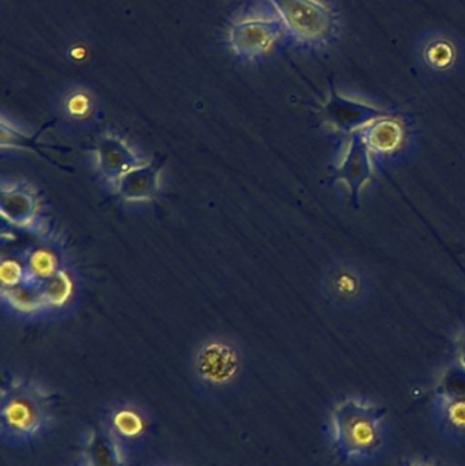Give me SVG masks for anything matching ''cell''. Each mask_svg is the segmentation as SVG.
Returning <instances> with one entry per match:
<instances>
[{"label": "cell", "mask_w": 465, "mask_h": 466, "mask_svg": "<svg viewBox=\"0 0 465 466\" xmlns=\"http://www.w3.org/2000/svg\"><path fill=\"white\" fill-rule=\"evenodd\" d=\"M439 393L448 405L465 404V366L453 364L441 377Z\"/></svg>", "instance_id": "15"}, {"label": "cell", "mask_w": 465, "mask_h": 466, "mask_svg": "<svg viewBox=\"0 0 465 466\" xmlns=\"http://www.w3.org/2000/svg\"><path fill=\"white\" fill-rule=\"evenodd\" d=\"M90 104L85 96H73L67 103V115L74 120L84 119L89 115Z\"/></svg>", "instance_id": "18"}, {"label": "cell", "mask_w": 465, "mask_h": 466, "mask_svg": "<svg viewBox=\"0 0 465 466\" xmlns=\"http://www.w3.org/2000/svg\"><path fill=\"white\" fill-rule=\"evenodd\" d=\"M322 111H324L325 120L329 125L349 136L363 130L377 120L393 116L389 111H385L379 106H369V104L359 103L341 96L333 82H330L329 95Z\"/></svg>", "instance_id": "6"}, {"label": "cell", "mask_w": 465, "mask_h": 466, "mask_svg": "<svg viewBox=\"0 0 465 466\" xmlns=\"http://www.w3.org/2000/svg\"><path fill=\"white\" fill-rule=\"evenodd\" d=\"M2 150H32V152L38 153L44 158H48V156L44 153L43 147L37 142L38 134L30 136V134L24 133L19 130L13 123L7 122L5 117H2Z\"/></svg>", "instance_id": "16"}, {"label": "cell", "mask_w": 465, "mask_h": 466, "mask_svg": "<svg viewBox=\"0 0 465 466\" xmlns=\"http://www.w3.org/2000/svg\"><path fill=\"white\" fill-rule=\"evenodd\" d=\"M95 160L98 174L111 185H116L123 175L147 161L139 158L125 138L114 133L98 137L95 144Z\"/></svg>", "instance_id": "7"}, {"label": "cell", "mask_w": 465, "mask_h": 466, "mask_svg": "<svg viewBox=\"0 0 465 466\" xmlns=\"http://www.w3.org/2000/svg\"><path fill=\"white\" fill-rule=\"evenodd\" d=\"M284 30V24L276 19H250L232 26L229 40L239 55L256 56L267 51Z\"/></svg>", "instance_id": "9"}, {"label": "cell", "mask_w": 465, "mask_h": 466, "mask_svg": "<svg viewBox=\"0 0 465 466\" xmlns=\"http://www.w3.org/2000/svg\"><path fill=\"white\" fill-rule=\"evenodd\" d=\"M194 366L205 382L213 385L228 383L240 369L239 348L223 337L205 339L197 350Z\"/></svg>", "instance_id": "5"}, {"label": "cell", "mask_w": 465, "mask_h": 466, "mask_svg": "<svg viewBox=\"0 0 465 466\" xmlns=\"http://www.w3.org/2000/svg\"><path fill=\"white\" fill-rule=\"evenodd\" d=\"M25 282H26V268H25L22 257H16V255L2 257V265H0V287H2V290L19 287Z\"/></svg>", "instance_id": "17"}, {"label": "cell", "mask_w": 465, "mask_h": 466, "mask_svg": "<svg viewBox=\"0 0 465 466\" xmlns=\"http://www.w3.org/2000/svg\"><path fill=\"white\" fill-rule=\"evenodd\" d=\"M37 289L45 314L46 312L54 314V312L63 311V309H68L76 299V274L66 266L56 276L41 282Z\"/></svg>", "instance_id": "12"}, {"label": "cell", "mask_w": 465, "mask_h": 466, "mask_svg": "<svg viewBox=\"0 0 465 466\" xmlns=\"http://www.w3.org/2000/svg\"><path fill=\"white\" fill-rule=\"evenodd\" d=\"M284 27L305 43H321L332 35V11L317 0H270Z\"/></svg>", "instance_id": "3"}, {"label": "cell", "mask_w": 465, "mask_h": 466, "mask_svg": "<svg viewBox=\"0 0 465 466\" xmlns=\"http://www.w3.org/2000/svg\"><path fill=\"white\" fill-rule=\"evenodd\" d=\"M117 427H119L123 434H134V432L139 430L138 419L134 415H130V413H122L117 418Z\"/></svg>", "instance_id": "19"}, {"label": "cell", "mask_w": 465, "mask_h": 466, "mask_svg": "<svg viewBox=\"0 0 465 466\" xmlns=\"http://www.w3.org/2000/svg\"><path fill=\"white\" fill-rule=\"evenodd\" d=\"M409 466H433V465L428 464V462H415V464H412Z\"/></svg>", "instance_id": "21"}, {"label": "cell", "mask_w": 465, "mask_h": 466, "mask_svg": "<svg viewBox=\"0 0 465 466\" xmlns=\"http://www.w3.org/2000/svg\"><path fill=\"white\" fill-rule=\"evenodd\" d=\"M21 257L26 268L25 284L32 287H38L66 268L62 248L46 235L40 236L35 243L30 244Z\"/></svg>", "instance_id": "10"}, {"label": "cell", "mask_w": 465, "mask_h": 466, "mask_svg": "<svg viewBox=\"0 0 465 466\" xmlns=\"http://www.w3.org/2000/svg\"><path fill=\"white\" fill-rule=\"evenodd\" d=\"M163 161H145L123 175L115 185L117 196L128 204L149 202L160 191Z\"/></svg>", "instance_id": "11"}, {"label": "cell", "mask_w": 465, "mask_h": 466, "mask_svg": "<svg viewBox=\"0 0 465 466\" xmlns=\"http://www.w3.org/2000/svg\"><path fill=\"white\" fill-rule=\"evenodd\" d=\"M384 410L359 399H346L332 410L333 442L340 456H370L381 443Z\"/></svg>", "instance_id": "1"}, {"label": "cell", "mask_w": 465, "mask_h": 466, "mask_svg": "<svg viewBox=\"0 0 465 466\" xmlns=\"http://www.w3.org/2000/svg\"><path fill=\"white\" fill-rule=\"evenodd\" d=\"M2 304L16 317L35 318L45 314L37 287L32 285L22 284L11 289L2 290Z\"/></svg>", "instance_id": "14"}, {"label": "cell", "mask_w": 465, "mask_h": 466, "mask_svg": "<svg viewBox=\"0 0 465 466\" xmlns=\"http://www.w3.org/2000/svg\"><path fill=\"white\" fill-rule=\"evenodd\" d=\"M459 358H460V363L465 366V333L461 337L460 344H459Z\"/></svg>", "instance_id": "20"}, {"label": "cell", "mask_w": 465, "mask_h": 466, "mask_svg": "<svg viewBox=\"0 0 465 466\" xmlns=\"http://www.w3.org/2000/svg\"><path fill=\"white\" fill-rule=\"evenodd\" d=\"M0 215L13 228L40 236L46 232L40 194L24 180H2Z\"/></svg>", "instance_id": "4"}, {"label": "cell", "mask_w": 465, "mask_h": 466, "mask_svg": "<svg viewBox=\"0 0 465 466\" xmlns=\"http://www.w3.org/2000/svg\"><path fill=\"white\" fill-rule=\"evenodd\" d=\"M48 419L43 391L30 383H11L2 394L3 440L10 443H26L43 432Z\"/></svg>", "instance_id": "2"}, {"label": "cell", "mask_w": 465, "mask_h": 466, "mask_svg": "<svg viewBox=\"0 0 465 466\" xmlns=\"http://www.w3.org/2000/svg\"><path fill=\"white\" fill-rule=\"evenodd\" d=\"M371 149L363 137L362 131L351 134L349 149L341 166L336 169V177L346 183L349 188V201L358 205L360 191L373 177V167L370 160Z\"/></svg>", "instance_id": "8"}, {"label": "cell", "mask_w": 465, "mask_h": 466, "mask_svg": "<svg viewBox=\"0 0 465 466\" xmlns=\"http://www.w3.org/2000/svg\"><path fill=\"white\" fill-rule=\"evenodd\" d=\"M360 131H362L369 147L382 153L398 149L404 137L403 126L393 116L377 120Z\"/></svg>", "instance_id": "13"}]
</instances>
